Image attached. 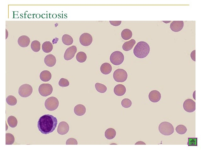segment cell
<instances>
[{"mask_svg":"<svg viewBox=\"0 0 201 150\" xmlns=\"http://www.w3.org/2000/svg\"><path fill=\"white\" fill-rule=\"evenodd\" d=\"M57 124L56 118L50 114H45L40 117L38 122V128L40 132L48 134L56 129Z\"/></svg>","mask_w":201,"mask_h":150,"instance_id":"1","label":"cell"},{"mask_svg":"<svg viewBox=\"0 0 201 150\" xmlns=\"http://www.w3.org/2000/svg\"><path fill=\"white\" fill-rule=\"evenodd\" d=\"M150 51L149 45L145 42L141 41L139 42L134 47V53L137 58L142 59L147 57Z\"/></svg>","mask_w":201,"mask_h":150,"instance_id":"2","label":"cell"},{"mask_svg":"<svg viewBox=\"0 0 201 150\" xmlns=\"http://www.w3.org/2000/svg\"><path fill=\"white\" fill-rule=\"evenodd\" d=\"M158 130L162 135L165 136H170L174 133V128L170 122H162L158 126Z\"/></svg>","mask_w":201,"mask_h":150,"instance_id":"3","label":"cell"},{"mask_svg":"<svg viewBox=\"0 0 201 150\" xmlns=\"http://www.w3.org/2000/svg\"><path fill=\"white\" fill-rule=\"evenodd\" d=\"M110 61L113 65L118 66L122 63L124 60V56L123 53L119 51H115L111 55Z\"/></svg>","mask_w":201,"mask_h":150,"instance_id":"4","label":"cell"},{"mask_svg":"<svg viewBox=\"0 0 201 150\" xmlns=\"http://www.w3.org/2000/svg\"><path fill=\"white\" fill-rule=\"evenodd\" d=\"M113 78L115 81L118 83H123L128 78L127 72L122 69H118L114 72Z\"/></svg>","mask_w":201,"mask_h":150,"instance_id":"5","label":"cell"},{"mask_svg":"<svg viewBox=\"0 0 201 150\" xmlns=\"http://www.w3.org/2000/svg\"><path fill=\"white\" fill-rule=\"evenodd\" d=\"M46 109L49 111H54L58 108L59 105V102L58 99L54 97L48 98L45 102Z\"/></svg>","mask_w":201,"mask_h":150,"instance_id":"6","label":"cell"},{"mask_svg":"<svg viewBox=\"0 0 201 150\" xmlns=\"http://www.w3.org/2000/svg\"><path fill=\"white\" fill-rule=\"evenodd\" d=\"M33 91L32 87L29 84H26L21 85L20 87L18 93L21 97L27 98L32 94Z\"/></svg>","mask_w":201,"mask_h":150,"instance_id":"7","label":"cell"},{"mask_svg":"<svg viewBox=\"0 0 201 150\" xmlns=\"http://www.w3.org/2000/svg\"><path fill=\"white\" fill-rule=\"evenodd\" d=\"M52 86L48 83H43L40 85L39 91L40 95L43 97H47L50 95L53 92Z\"/></svg>","mask_w":201,"mask_h":150,"instance_id":"8","label":"cell"},{"mask_svg":"<svg viewBox=\"0 0 201 150\" xmlns=\"http://www.w3.org/2000/svg\"><path fill=\"white\" fill-rule=\"evenodd\" d=\"M183 106L185 111L189 113L193 112L195 110V102L191 99H188L185 100Z\"/></svg>","mask_w":201,"mask_h":150,"instance_id":"9","label":"cell"},{"mask_svg":"<svg viewBox=\"0 0 201 150\" xmlns=\"http://www.w3.org/2000/svg\"><path fill=\"white\" fill-rule=\"evenodd\" d=\"M79 40L81 45L84 46H87L92 43L93 38L91 34L85 33L81 36Z\"/></svg>","mask_w":201,"mask_h":150,"instance_id":"10","label":"cell"},{"mask_svg":"<svg viewBox=\"0 0 201 150\" xmlns=\"http://www.w3.org/2000/svg\"><path fill=\"white\" fill-rule=\"evenodd\" d=\"M77 51V47L75 46H73L68 48L65 53V59L66 61L72 59L75 57Z\"/></svg>","mask_w":201,"mask_h":150,"instance_id":"11","label":"cell"},{"mask_svg":"<svg viewBox=\"0 0 201 150\" xmlns=\"http://www.w3.org/2000/svg\"><path fill=\"white\" fill-rule=\"evenodd\" d=\"M70 130V127L67 123L64 121L61 122L58 125L57 132L61 135L67 134Z\"/></svg>","mask_w":201,"mask_h":150,"instance_id":"12","label":"cell"},{"mask_svg":"<svg viewBox=\"0 0 201 150\" xmlns=\"http://www.w3.org/2000/svg\"><path fill=\"white\" fill-rule=\"evenodd\" d=\"M184 25L183 21H174L171 24L170 28L172 31L176 33L183 29Z\"/></svg>","mask_w":201,"mask_h":150,"instance_id":"13","label":"cell"},{"mask_svg":"<svg viewBox=\"0 0 201 150\" xmlns=\"http://www.w3.org/2000/svg\"><path fill=\"white\" fill-rule=\"evenodd\" d=\"M149 98L152 102L156 103L160 100L161 99V94L157 90H153L150 93Z\"/></svg>","mask_w":201,"mask_h":150,"instance_id":"14","label":"cell"},{"mask_svg":"<svg viewBox=\"0 0 201 150\" xmlns=\"http://www.w3.org/2000/svg\"><path fill=\"white\" fill-rule=\"evenodd\" d=\"M44 62L46 65L50 67L54 66L56 63V57L52 54L47 55L44 59Z\"/></svg>","mask_w":201,"mask_h":150,"instance_id":"15","label":"cell"},{"mask_svg":"<svg viewBox=\"0 0 201 150\" xmlns=\"http://www.w3.org/2000/svg\"><path fill=\"white\" fill-rule=\"evenodd\" d=\"M30 40L29 37L25 35L20 36L18 40L19 45L22 47H28L30 44Z\"/></svg>","mask_w":201,"mask_h":150,"instance_id":"16","label":"cell"},{"mask_svg":"<svg viewBox=\"0 0 201 150\" xmlns=\"http://www.w3.org/2000/svg\"><path fill=\"white\" fill-rule=\"evenodd\" d=\"M114 94L118 96L124 95L126 92L125 87L123 84H119L116 85L114 88Z\"/></svg>","mask_w":201,"mask_h":150,"instance_id":"17","label":"cell"},{"mask_svg":"<svg viewBox=\"0 0 201 150\" xmlns=\"http://www.w3.org/2000/svg\"><path fill=\"white\" fill-rule=\"evenodd\" d=\"M86 109L85 106L82 104L76 105L74 109L75 114L78 116H82L85 114Z\"/></svg>","mask_w":201,"mask_h":150,"instance_id":"18","label":"cell"},{"mask_svg":"<svg viewBox=\"0 0 201 150\" xmlns=\"http://www.w3.org/2000/svg\"><path fill=\"white\" fill-rule=\"evenodd\" d=\"M112 67L108 63H104L102 64L100 67V71L104 75H108L112 71Z\"/></svg>","mask_w":201,"mask_h":150,"instance_id":"19","label":"cell"},{"mask_svg":"<svg viewBox=\"0 0 201 150\" xmlns=\"http://www.w3.org/2000/svg\"><path fill=\"white\" fill-rule=\"evenodd\" d=\"M52 75L50 72L47 70L42 72L40 75V78L41 81L44 82H48L51 79Z\"/></svg>","mask_w":201,"mask_h":150,"instance_id":"20","label":"cell"},{"mask_svg":"<svg viewBox=\"0 0 201 150\" xmlns=\"http://www.w3.org/2000/svg\"><path fill=\"white\" fill-rule=\"evenodd\" d=\"M136 43V41L132 39L124 43L123 46V49L125 51H128L131 50Z\"/></svg>","mask_w":201,"mask_h":150,"instance_id":"21","label":"cell"},{"mask_svg":"<svg viewBox=\"0 0 201 150\" xmlns=\"http://www.w3.org/2000/svg\"><path fill=\"white\" fill-rule=\"evenodd\" d=\"M116 131L113 128H110L106 130L105 133V136L108 140H112L116 136Z\"/></svg>","mask_w":201,"mask_h":150,"instance_id":"22","label":"cell"},{"mask_svg":"<svg viewBox=\"0 0 201 150\" xmlns=\"http://www.w3.org/2000/svg\"><path fill=\"white\" fill-rule=\"evenodd\" d=\"M133 36V33L131 30L128 29L123 30L121 32L122 38L125 40L130 39Z\"/></svg>","mask_w":201,"mask_h":150,"instance_id":"23","label":"cell"},{"mask_svg":"<svg viewBox=\"0 0 201 150\" xmlns=\"http://www.w3.org/2000/svg\"><path fill=\"white\" fill-rule=\"evenodd\" d=\"M53 46L50 41H45L42 45V49L45 53H49L52 51Z\"/></svg>","mask_w":201,"mask_h":150,"instance_id":"24","label":"cell"},{"mask_svg":"<svg viewBox=\"0 0 201 150\" xmlns=\"http://www.w3.org/2000/svg\"><path fill=\"white\" fill-rule=\"evenodd\" d=\"M62 41L63 43L67 46L72 45L73 41L72 37L67 34H65L63 36Z\"/></svg>","mask_w":201,"mask_h":150,"instance_id":"25","label":"cell"},{"mask_svg":"<svg viewBox=\"0 0 201 150\" xmlns=\"http://www.w3.org/2000/svg\"><path fill=\"white\" fill-rule=\"evenodd\" d=\"M87 57L85 53L80 51L78 52L76 56L77 61L80 63H83L87 59Z\"/></svg>","mask_w":201,"mask_h":150,"instance_id":"26","label":"cell"},{"mask_svg":"<svg viewBox=\"0 0 201 150\" xmlns=\"http://www.w3.org/2000/svg\"><path fill=\"white\" fill-rule=\"evenodd\" d=\"M8 124L10 127L14 128L18 125V121L16 118L13 116H9L8 118Z\"/></svg>","mask_w":201,"mask_h":150,"instance_id":"27","label":"cell"},{"mask_svg":"<svg viewBox=\"0 0 201 150\" xmlns=\"http://www.w3.org/2000/svg\"><path fill=\"white\" fill-rule=\"evenodd\" d=\"M40 42L39 41H34L31 43V49L35 52H39L40 49Z\"/></svg>","mask_w":201,"mask_h":150,"instance_id":"28","label":"cell"},{"mask_svg":"<svg viewBox=\"0 0 201 150\" xmlns=\"http://www.w3.org/2000/svg\"><path fill=\"white\" fill-rule=\"evenodd\" d=\"M95 87L97 91L100 93H104L106 92L107 90V88L106 86L99 83H97L95 84Z\"/></svg>","mask_w":201,"mask_h":150,"instance_id":"29","label":"cell"},{"mask_svg":"<svg viewBox=\"0 0 201 150\" xmlns=\"http://www.w3.org/2000/svg\"><path fill=\"white\" fill-rule=\"evenodd\" d=\"M7 104L9 105L14 106L17 104V100L14 96L10 95L6 99Z\"/></svg>","mask_w":201,"mask_h":150,"instance_id":"30","label":"cell"},{"mask_svg":"<svg viewBox=\"0 0 201 150\" xmlns=\"http://www.w3.org/2000/svg\"><path fill=\"white\" fill-rule=\"evenodd\" d=\"M176 131L177 133L180 135H184L187 131V128L186 126L182 125H178L176 128Z\"/></svg>","mask_w":201,"mask_h":150,"instance_id":"31","label":"cell"},{"mask_svg":"<svg viewBox=\"0 0 201 150\" xmlns=\"http://www.w3.org/2000/svg\"><path fill=\"white\" fill-rule=\"evenodd\" d=\"M15 141L14 136L10 133H6V145H12Z\"/></svg>","mask_w":201,"mask_h":150,"instance_id":"32","label":"cell"},{"mask_svg":"<svg viewBox=\"0 0 201 150\" xmlns=\"http://www.w3.org/2000/svg\"><path fill=\"white\" fill-rule=\"evenodd\" d=\"M121 105L125 108H128L132 105L131 101L128 99H125L121 101Z\"/></svg>","mask_w":201,"mask_h":150,"instance_id":"33","label":"cell"},{"mask_svg":"<svg viewBox=\"0 0 201 150\" xmlns=\"http://www.w3.org/2000/svg\"><path fill=\"white\" fill-rule=\"evenodd\" d=\"M59 84L61 87H67L70 85V83L67 79L62 78L60 80Z\"/></svg>","mask_w":201,"mask_h":150,"instance_id":"34","label":"cell"},{"mask_svg":"<svg viewBox=\"0 0 201 150\" xmlns=\"http://www.w3.org/2000/svg\"><path fill=\"white\" fill-rule=\"evenodd\" d=\"M188 144L189 146H197V138H189Z\"/></svg>","mask_w":201,"mask_h":150,"instance_id":"35","label":"cell"},{"mask_svg":"<svg viewBox=\"0 0 201 150\" xmlns=\"http://www.w3.org/2000/svg\"><path fill=\"white\" fill-rule=\"evenodd\" d=\"M66 145H77L78 142L76 139L71 138H69L66 142Z\"/></svg>","mask_w":201,"mask_h":150,"instance_id":"36","label":"cell"},{"mask_svg":"<svg viewBox=\"0 0 201 150\" xmlns=\"http://www.w3.org/2000/svg\"><path fill=\"white\" fill-rule=\"evenodd\" d=\"M109 22L111 25L114 26H118L121 23V21H110Z\"/></svg>","mask_w":201,"mask_h":150,"instance_id":"37","label":"cell"},{"mask_svg":"<svg viewBox=\"0 0 201 150\" xmlns=\"http://www.w3.org/2000/svg\"><path fill=\"white\" fill-rule=\"evenodd\" d=\"M195 51H196L195 50L193 51L191 53V54H190V57H191L192 59V60L193 61H194V62L196 61Z\"/></svg>","mask_w":201,"mask_h":150,"instance_id":"38","label":"cell"},{"mask_svg":"<svg viewBox=\"0 0 201 150\" xmlns=\"http://www.w3.org/2000/svg\"><path fill=\"white\" fill-rule=\"evenodd\" d=\"M146 144L144 142L139 141L137 142L135 145H146Z\"/></svg>","mask_w":201,"mask_h":150,"instance_id":"39","label":"cell"},{"mask_svg":"<svg viewBox=\"0 0 201 150\" xmlns=\"http://www.w3.org/2000/svg\"><path fill=\"white\" fill-rule=\"evenodd\" d=\"M195 92L196 91H195L193 93V97L195 100Z\"/></svg>","mask_w":201,"mask_h":150,"instance_id":"40","label":"cell"},{"mask_svg":"<svg viewBox=\"0 0 201 150\" xmlns=\"http://www.w3.org/2000/svg\"><path fill=\"white\" fill-rule=\"evenodd\" d=\"M6 39H7V37H8V31L7 30V29H6Z\"/></svg>","mask_w":201,"mask_h":150,"instance_id":"41","label":"cell"}]
</instances>
